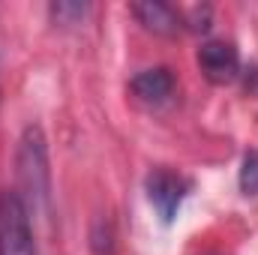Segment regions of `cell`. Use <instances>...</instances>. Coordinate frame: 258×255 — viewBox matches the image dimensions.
Instances as JSON below:
<instances>
[{
	"label": "cell",
	"mask_w": 258,
	"mask_h": 255,
	"mask_svg": "<svg viewBox=\"0 0 258 255\" xmlns=\"http://www.w3.org/2000/svg\"><path fill=\"white\" fill-rule=\"evenodd\" d=\"M18 177L21 186L33 195V207H45L48 204V159H45V141L39 126H30L21 138L18 147Z\"/></svg>",
	"instance_id": "cell-1"
},
{
	"label": "cell",
	"mask_w": 258,
	"mask_h": 255,
	"mask_svg": "<svg viewBox=\"0 0 258 255\" xmlns=\"http://www.w3.org/2000/svg\"><path fill=\"white\" fill-rule=\"evenodd\" d=\"M186 189H189V183L180 174L165 171V168H156L147 177V198H150V204L162 222H174V216L186 198Z\"/></svg>",
	"instance_id": "cell-2"
},
{
	"label": "cell",
	"mask_w": 258,
	"mask_h": 255,
	"mask_svg": "<svg viewBox=\"0 0 258 255\" xmlns=\"http://www.w3.org/2000/svg\"><path fill=\"white\" fill-rule=\"evenodd\" d=\"M198 66L210 84H231L240 72V57L231 42H204L198 48Z\"/></svg>",
	"instance_id": "cell-3"
},
{
	"label": "cell",
	"mask_w": 258,
	"mask_h": 255,
	"mask_svg": "<svg viewBox=\"0 0 258 255\" xmlns=\"http://www.w3.org/2000/svg\"><path fill=\"white\" fill-rule=\"evenodd\" d=\"M129 9L144 24V30H150L156 36H177V30H180V15L174 12V6H168L162 0H141V3H132Z\"/></svg>",
	"instance_id": "cell-4"
},
{
	"label": "cell",
	"mask_w": 258,
	"mask_h": 255,
	"mask_svg": "<svg viewBox=\"0 0 258 255\" xmlns=\"http://www.w3.org/2000/svg\"><path fill=\"white\" fill-rule=\"evenodd\" d=\"M129 87H132V93H135L141 102H147V105H162V102H168L171 93H174V75H171V69H165V66L144 69V72H138V75L129 81Z\"/></svg>",
	"instance_id": "cell-5"
},
{
	"label": "cell",
	"mask_w": 258,
	"mask_h": 255,
	"mask_svg": "<svg viewBox=\"0 0 258 255\" xmlns=\"http://www.w3.org/2000/svg\"><path fill=\"white\" fill-rule=\"evenodd\" d=\"M240 189L246 195H258V150H249L243 156V168H240Z\"/></svg>",
	"instance_id": "cell-6"
},
{
	"label": "cell",
	"mask_w": 258,
	"mask_h": 255,
	"mask_svg": "<svg viewBox=\"0 0 258 255\" xmlns=\"http://www.w3.org/2000/svg\"><path fill=\"white\" fill-rule=\"evenodd\" d=\"M84 12H87L84 3H54V6H51V15H54L57 21H66V24H72V18H81Z\"/></svg>",
	"instance_id": "cell-7"
}]
</instances>
